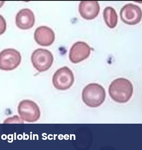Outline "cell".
Wrapping results in <instances>:
<instances>
[{
    "mask_svg": "<svg viewBox=\"0 0 142 150\" xmlns=\"http://www.w3.org/2000/svg\"><path fill=\"white\" fill-rule=\"evenodd\" d=\"M18 110L21 119L27 122H36L41 117L39 106L31 100H25L21 101L19 103Z\"/></svg>",
    "mask_w": 142,
    "mask_h": 150,
    "instance_id": "3",
    "label": "cell"
},
{
    "mask_svg": "<svg viewBox=\"0 0 142 150\" xmlns=\"http://www.w3.org/2000/svg\"><path fill=\"white\" fill-rule=\"evenodd\" d=\"M120 16L122 21L126 24L136 25L141 20V9L137 5L132 4H126L121 10Z\"/></svg>",
    "mask_w": 142,
    "mask_h": 150,
    "instance_id": "7",
    "label": "cell"
},
{
    "mask_svg": "<svg viewBox=\"0 0 142 150\" xmlns=\"http://www.w3.org/2000/svg\"><path fill=\"white\" fill-rule=\"evenodd\" d=\"M91 51V47L85 42H76L70 50V60L73 63H79L88 57Z\"/></svg>",
    "mask_w": 142,
    "mask_h": 150,
    "instance_id": "8",
    "label": "cell"
},
{
    "mask_svg": "<svg viewBox=\"0 0 142 150\" xmlns=\"http://www.w3.org/2000/svg\"><path fill=\"white\" fill-rule=\"evenodd\" d=\"M55 39L54 32L47 26H39L35 31V40L37 44L41 46H49L54 42Z\"/></svg>",
    "mask_w": 142,
    "mask_h": 150,
    "instance_id": "9",
    "label": "cell"
},
{
    "mask_svg": "<svg viewBox=\"0 0 142 150\" xmlns=\"http://www.w3.org/2000/svg\"><path fill=\"white\" fill-rule=\"evenodd\" d=\"M35 22L34 15L30 9L26 8L21 9L16 16V25L23 30L32 28L34 25Z\"/></svg>",
    "mask_w": 142,
    "mask_h": 150,
    "instance_id": "11",
    "label": "cell"
},
{
    "mask_svg": "<svg viewBox=\"0 0 142 150\" xmlns=\"http://www.w3.org/2000/svg\"><path fill=\"white\" fill-rule=\"evenodd\" d=\"M21 54L17 50L8 48L0 52V69L5 71L14 70L20 65Z\"/></svg>",
    "mask_w": 142,
    "mask_h": 150,
    "instance_id": "5",
    "label": "cell"
},
{
    "mask_svg": "<svg viewBox=\"0 0 142 150\" xmlns=\"http://www.w3.org/2000/svg\"><path fill=\"white\" fill-rule=\"evenodd\" d=\"M4 3H5V1H0V8H1L3 6V5H4Z\"/></svg>",
    "mask_w": 142,
    "mask_h": 150,
    "instance_id": "14",
    "label": "cell"
},
{
    "mask_svg": "<svg viewBox=\"0 0 142 150\" xmlns=\"http://www.w3.org/2000/svg\"><path fill=\"white\" fill-rule=\"evenodd\" d=\"M54 60V57L50 51L42 48L35 50L31 57L34 67L40 72L48 70L52 65Z\"/></svg>",
    "mask_w": 142,
    "mask_h": 150,
    "instance_id": "4",
    "label": "cell"
},
{
    "mask_svg": "<svg viewBox=\"0 0 142 150\" xmlns=\"http://www.w3.org/2000/svg\"><path fill=\"white\" fill-rule=\"evenodd\" d=\"M100 9L97 1H82L79 6L80 15L85 19L88 20L93 19L97 17Z\"/></svg>",
    "mask_w": 142,
    "mask_h": 150,
    "instance_id": "10",
    "label": "cell"
},
{
    "mask_svg": "<svg viewBox=\"0 0 142 150\" xmlns=\"http://www.w3.org/2000/svg\"><path fill=\"white\" fill-rule=\"evenodd\" d=\"M6 22L3 16L0 15V35L4 34L6 30Z\"/></svg>",
    "mask_w": 142,
    "mask_h": 150,
    "instance_id": "13",
    "label": "cell"
},
{
    "mask_svg": "<svg viewBox=\"0 0 142 150\" xmlns=\"http://www.w3.org/2000/svg\"><path fill=\"white\" fill-rule=\"evenodd\" d=\"M106 93L104 88L100 84L92 83L87 85L82 93L83 101L87 106L96 108L104 102Z\"/></svg>",
    "mask_w": 142,
    "mask_h": 150,
    "instance_id": "2",
    "label": "cell"
},
{
    "mask_svg": "<svg viewBox=\"0 0 142 150\" xmlns=\"http://www.w3.org/2000/svg\"><path fill=\"white\" fill-rule=\"evenodd\" d=\"M133 86L129 80L119 78L114 80L109 86V93L112 100L119 103H125L131 99Z\"/></svg>",
    "mask_w": 142,
    "mask_h": 150,
    "instance_id": "1",
    "label": "cell"
},
{
    "mask_svg": "<svg viewBox=\"0 0 142 150\" xmlns=\"http://www.w3.org/2000/svg\"><path fill=\"white\" fill-rule=\"evenodd\" d=\"M105 22L109 28H114L117 25L118 16L116 11L111 7H106L103 11Z\"/></svg>",
    "mask_w": 142,
    "mask_h": 150,
    "instance_id": "12",
    "label": "cell"
},
{
    "mask_svg": "<svg viewBox=\"0 0 142 150\" xmlns=\"http://www.w3.org/2000/svg\"><path fill=\"white\" fill-rule=\"evenodd\" d=\"M53 84L56 89L66 90L71 87L74 82V74L67 67L59 69L53 77Z\"/></svg>",
    "mask_w": 142,
    "mask_h": 150,
    "instance_id": "6",
    "label": "cell"
}]
</instances>
